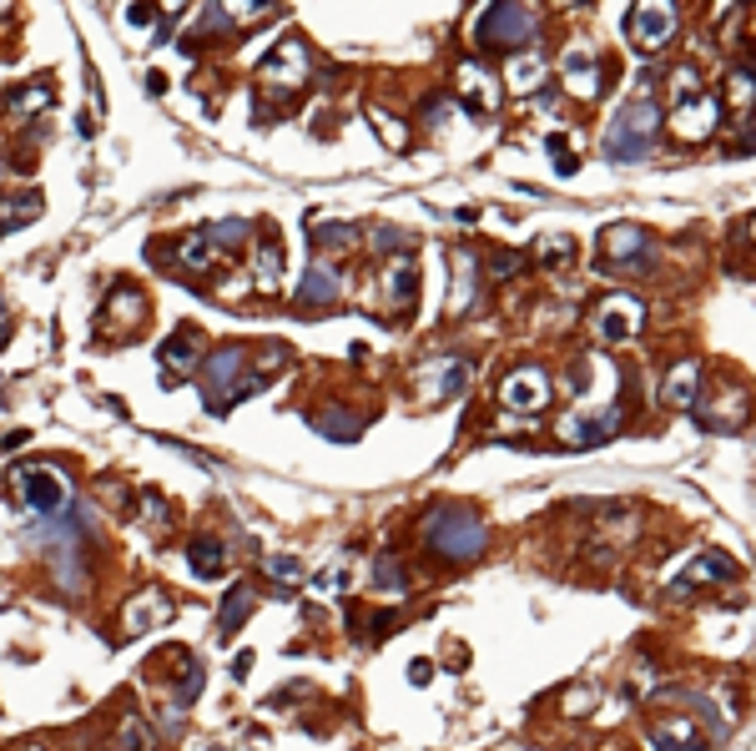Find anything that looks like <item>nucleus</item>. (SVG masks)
I'll use <instances>...</instances> for the list:
<instances>
[{"instance_id": "1", "label": "nucleus", "mask_w": 756, "mask_h": 751, "mask_svg": "<svg viewBox=\"0 0 756 751\" xmlns=\"http://www.w3.org/2000/svg\"><path fill=\"white\" fill-rule=\"evenodd\" d=\"M655 121H661V106H655L651 92H636L621 111H615L611 132H605V157L611 162H626V167H636V162L651 157V142H655Z\"/></svg>"}, {"instance_id": "2", "label": "nucleus", "mask_w": 756, "mask_h": 751, "mask_svg": "<svg viewBox=\"0 0 756 751\" xmlns=\"http://www.w3.org/2000/svg\"><path fill=\"white\" fill-rule=\"evenodd\" d=\"M671 132L681 136V142H706V136L721 127V102L701 86V76L696 71L681 67L676 76H671Z\"/></svg>"}, {"instance_id": "3", "label": "nucleus", "mask_w": 756, "mask_h": 751, "mask_svg": "<svg viewBox=\"0 0 756 751\" xmlns=\"http://www.w3.org/2000/svg\"><path fill=\"white\" fill-rule=\"evenodd\" d=\"M258 383L262 379L252 373L248 348H237V343H227V348H217L212 358H202V394H208V409H227L237 398H248Z\"/></svg>"}, {"instance_id": "4", "label": "nucleus", "mask_w": 756, "mask_h": 751, "mask_svg": "<svg viewBox=\"0 0 756 751\" xmlns=\"http://www.w3.org/2000/svg\"><path fill=\"white\" fill-rule=\"evenodd\" d=\"M424 535H429V545L444 555V560H474V555H484V545H489L484 520L474 510H464V504H444V510H434L429 525H424Z\"/></svg>"}, {"instance_id": "5", "label": "nucleus", "mask_w": 756, "mask_h": 751, "mask_svg": "<svg viewBox=\"0 0 756 751\" xmlns=\"http://www.w3.org/2000/svg\"><path fill=\"white\" fill-rule=\"evenodd\" d=\"M5 485H11L15 504L31 510L36 520H56V514L71 510V485H66V475L51 469V464H21Z\"/></svg>"}, {"instance_id": "6", "label": "nucleus", "mask_w": 756, "mask_h": 751, "mask_svg": "<svg viewBox=\"0 0 756 751\" xmlns=\"http://www.w3.org/2000/svg\"><path fill=\"white\" fill-rule=\"evenodd\" d=\"M540 36V21L535 11H524V5H495V11L480 15V46H509V51H520L530 40Z\"/></svg>"}, {"instance_id": "7", "label": "nucleus", "mask_w": 756, "mask_h": 751, "mask_svg": "<svg viewBox=\"0 0 756 751\" xmlns=\"http://www.w3.org/2000/svg\"><path fill=\"white\" fill-rule=\"evenodd\" d=\"M626 36L636 51H665V46L676 40V5H665V0H640L626 21Z\"/></svg>"}, {"instance_id": "8", "label": "nucleus", "mask_w": 756, "mask_h": 751, "mask_svg": "<svg viewBox=\"0 0 756 751\" xmlns=\"http://www.w3.org/2000/svg\"><path fill=\"white\" fill-rule=\"evenodd\" d=\"M308 46L303 40H277L273 51L262 56V67H258V81L268 86V92H298L303 81H308Z\"/></svg>"}, {"instance_id": "9", "label": "nucleus", "mask_w": 756, "mask_h": 751, "mask_svg": "<svg viewBox=\"0 0 756 751\" xmlns=\"http://www.w3.org/2000/svg\"><path fill=\"white\" fill-rule=\"evenodd\" d=\"M646 329V303L630 298V293H615L595 308V338L600 343H630L636 333Z\"/></svg>"}, {"instance_id": "10", "label": "nucleus", "mask_w": 756, "mask_h": 751, "mask_svg": "<svg viewBox=\"0 0 756 751\" xmlns=\"http://www.w3.org/2000/svg\"><path fill=\"white\" fill-rule=\"evenodd\" d=\"M378 283H383V288L368 293V303H378L383 313H404V308L418 298V267H414V258H393V263L383 267V277H378Z\"/></svg>"}, {"instance_id": "11", "label": "nucleus", "mask_w": 756, "mask_h": 751, "mask_svg": "<svg viewBox=\"0 0 756 751\" xmlns=\"http://www.w3.org/2000/svg\"><path fill=\"white\" fill-rule=\"evenodd\" d=\"M560 76H565V86H570V96H580V102H595L600 96V61H595V51H590L586 40H570L560 51Z\"/></svg>"}, {"instance_id": "12", "label": "nucleus", "mask_w": 756, "mask_h": 751, "mask_svg": "<svg viewBox=\"0 0 756 751\" xmlns=\"http://www.w3.org/2000/svg\"><path fill=\"white\" fill-rule=\"evenodd\" d=\"M499 404L509 414H540L550 404V379L540 369H515L499 383Z\"/></svg>"}, {"instance_id": "13", "label": "nucleus", "mask_w": 756, "mask_h": 751, "mask_svg": "<svg viewBox=\"0 0 756 751\" xmlns=\"http://www.w3.org/2000/svg\"><path fill=\"white\" fill-rule=\"evenodd\" d=\"M600 242H605V258H611L615 267H651V233L636 223H615L600 233Z\"/></svg>"}, {"instance_id": "14", "label": "nucleus", "mask_w": 756, "mask_h": 751, "mask_svg": "<svg viewBox=\"0 0 756 751\" xmlns=\"http://www.w3.org/2000/svg\"><path fill=\"white\" fill-rule=\"evenodd\" d=\"M646 741H651V751H711L706 731L692 716H661L646 726Z\"/></svg>"}, {"instance_id": "15", "label": "nucleus", "mask_w": 756, "mask_h": 751, "mask_svg": "<svg viewBox=\"0 0 756 751\" xmlns=\"http://www.w3.org/2000/svg\"><path fill=\"white\" fill-rule=\"evenodd\" d=\"M202 338H197L192 329H182V333H172L167 343H162V354H157V363H162V383L167 389H177V383H187V373L202 363Z\"/></svg>"}, {"instance_id": "16", "label": "nucleus", "mask_w": 756, "mask_h": 751, "mask_svg": "<svg viewBox=\"0 0 756 751\" xmlns=\"http://www.w3.org/2000/svg\"><path fill=\"white\" fill-rule=\"evenodd\" d=\"M470 383V369L459 358H434L429 369L418 373V389H424V404H449Z\"/></svg>"}, {"instance_id": "17", "label": "nucleus", "mask_w": 756, "mask_h": 751, "mask_svg": "<svg viewBox=\"0 0 756 751\" xmlns=\"http://www.w3.org/2000/svg\"><path fill=\"white\" fill-rule=\"evenodd\" d=\"M736 575V565H731V555H721V550H706V555H692L686 565L676 570V591H696V585H721V581H731Z\"/></svg>"}, {"instance_id": "18", "label": "nucleus", "mask_w": 756, "mask_h": 751, "mask_svg": "<svg viewBox=\"0 0 756 751\" xmlns=\"http://www.w3.org/2000/svg\"><path fill=\"white\" fill-rule=\"evenodd\" d=\"M454 86H459V96H464V106H470V111H480V117H489V111H495L499 106V86H495V76H489V71L480 67V61H464V67L454 71Z\"/></svg>"}, {"instance_id": "19", "label": "nucleus", "mask_w": 756, "mask_h": 751, "mask_svg": "<svg viewBox=\"0 0 756 751\" xmlns=\"http://www.w3.org/2000/svg\"><path fill=\"white\" fill-rule=\"evenodd\" d=\"M162 620H172V595H167V591H142V595H137V600L127 606V631H131V635L157 631Z\"/></svg>"}, {"instance_id": "20", "label": "nucleus", "mask_w": 756, "mask_h": 751, "mask_svg": "<svg viewBox=\"0 0 756 751\" xmlns=\"http://www.w3.org/2000/svg\"><path fill=\"white\" fill-rule=\"evenodd\" d=\"M696 394H701V363H696V358H686V363H676V369L665 373L661 398L671 404V409H692Z\"/></svg>"}, {"instance_id": "21", "label": "nucleus", "mask_w": 756, "mask_h": 751, "mask_svg": "<svg viewBox=\"0 0 756 751\" xmlns=\"http://www.w3.org/2000/svg\"><path fill=\"white\" fill-rule=\"evenodd\" d=\"M339 298V273L328 263H308V273H303V283H298V303H333Z\"/></svg>"}, {"instance_id": "22", "label": "nucleus", "mask_w": 756, "mask_h": 751, "mask_svg": "<svg viewBox=\"0 0 756 751\" xmlns=\"http://www.w3.org/2000/svg\"><path fill=\"white\" fill-rule=\"evenodd\" d=\"M505 81H509V92H535L540 81H545V61H540L535 51H520L515 56V61H509L505 67Z\"/></svg>"}, {"instance_id": "23", "label": "nucleus", "mask_w": 756, "mask_h": 751, "mask_svg": "<svg viewBox=\"0 0 756 751\" xmlns=\"http://www.w3.org/2000/svg\"><path fill=\"white\" fill-rule=\"evenodd\" d=\"M187 560H192V575H222V560H227V550H222V540H212V535H197L192 545H187Z\"/></svg>"}, {"instance_id": "24", "label": "nucleus", "mask_w": 756, "mask_h": 751, "mask_svg": "<svg viewBox=\"0 0 756 751\" xmlns=\"http://www.w3.org/2000/svg\"><path fill=\"white\" fill-rule=\"evenodd\" d=\"M252 616V585H233L227 591V600H222V620H217V631L222 635H237V625Z\"/></svg>"}, {"instance_id": "25", "label": "nucleus", "mask_w": 756, "mask_h": 751, "mask_svg": "<svg viewBox=\"0 0 756 751\" xmlns=\"http://www.w3.org/2000/svg\"><path fill=\"white\" fill-rule=\"evenodd\" d=\"M252 283H258V293H277V288H283V248H277V242H262Z\"/></svg>"}, {"instance_id": "26", "label": "nucleus", "mask_w": 756, "mask_h": 751, "mask_svg": "<svg viewBox=\"0 0 756 751\" xmlns=\"http://www.w3.org/2000/svg\"><path fill=\"white\" fill-rule=\"evenodd\" d=\"M137 318V313H142V298H137V293H131V288H117V293H111V303H106V313H102V333H106V338H117V318Z\"/></svg>"}, {"instance_id": "27", "label": "nucleus", "mask_w": 756, "mask_h": 751, "mask_svg": "<svg viewBox=\"0 0 756 751\" xmlns=\"http://www.w3.org/2000/svg\"><path fill=\"white\" fill-rule=\"evenodd\" d=\"M353 242H358V227H349V223H323V227H314V248L349 252Z\"/></svg>"}, {"instance_id": "28", "label": "nucleus", "mask_w": 756, "mask_h": 751, "mask_svg": "<svg viewBox=\"0 0 756 751\" xmlns=\"http://www.w3.org/2000/svg\"><path fill=\"white\" fill-rule=\"evenodd\" d=\"M368 121H374V132L383 136V142H389L393 152H404V146H409V132H404V121L393 117V111H383V106H374V111H368Z\"/></svg>"}, {"instance_id": "29", "label": "nucleus", "mask_w": 756, "mask_h": 751, "mask_svg": "<svg viewBox=\"0 0 756 751\" xmlns=\"http://www.w3.org/2000/svg\"><path fill=\"white\" fill-rule=\"evenodd\" d=\"M51 81H40V86H26V92L11 96V111L15 117H31V111H40V106H51Z\"/></svg>"}, {"instance_id": "30", "label": "nucleus", "mask_w": 756, "mask_h": 751, "mask_svg": "<svg viewBox=\"0 0 756 751\" xmlns=\"http://www.w3.org/2000/svg\"><path fill=\"white\" fill-rule=\"evenodd\" d=\"M177 263H182V267H192V273H202V267L212 263V242L202 238V233H192V238H187L182 248H177Z\"/></svg>"}, {"instance_id": "31", "label": "nucleus", "mask_w": 756, "mask_h": 751, "mask_svg": "<svg viewBox=\"0 0 756 751\" xmlns=\"http://www.w3.org/2000/svg\"><path fill=\"white\" fill-rule=\"evenodd\" d=\"M318 429H323L328 439H339V444H349V439H358V419L353 414H318Z\"/></svg>"}, {"instance_id": "32", "label": "nucleus", "mask_w": 756, "mask_h": 751, "mask_svg": "<svg viewBox=\"0 0 756 751\" xmlns=\"http://www.w3.org/2000/svg\"><path fill=\"white\" fill-rule=\"evenodd\" d=\"M252 227L243 223V217H233V223H217V227H202V238L208 242H217V248H237V242L248 238Z\"/></svg>"}, {"instance_id": "33", "label": "nucleus", "mask_w": 756, "mask_h": 751, "mask_svg": "<svg viewBox=\"0 0 756 751\" xmlns=\"http://www.w3.org/2000/svg\"><path fill=\"white\" fill-rule=\"evenodd\" d=\"M262 575L277 585H303V565L298 560H287V555H273V560H262Z\"/></svg>"}, {"instance_id": "34", "label": "nucleus", "mask_w": 756, "mask_h": 751, "mask_svg": "<svg viewBox=\"0 0 756 751\" xmlns=\"http://www.w3.org/2000/svg\"><path fill=\"white\" fill-rule=\"evenodd\" d=\"M545 146H550V157H555V171H560V177H570V171L580 167V162H575V152H570V136H565V132H555Z\"/></svg>"}, {"instance_id": "35", "label": "nucleus", "mask_w": 756, "mask_h": 751, "mask_svg": "<svg viewBox=\"0 0 756 751\" xmlns=\"http://www.w3.org/2000/svg\"><path fill=\"white\" fill-rule=\"evenodd\" d=\"M540 263H550V267L575 263V242L570 238H545V248H540Z\"/></svg>"}, {"instance_id": "36", "label": "nucleus", "mask_w": 756, "mask_h": 751, "mask_svg": "<svg viewBox=\"0 0 756 751\" xmlns=\"http://www.w3.org/2000/svg\"><path fill=\"white\" fill-rule=\"evenodd\" d=\"M197 691H202V666H197V660H187V676H182V686H177V701H182V706H192Z\"/></svg>"}, {"instance_id": "37", "label": "nucleus", "mask_w": 756, "mask_h": 751, "mask_svg": "<svg viewBox=\"0 0 756 751\" xmlns=\"http://www.w3.org/2000/svg\"><path fill=\"white\" fill-rule=\"evenodd\" d=\"M121 747H127V751H152V737H146V726L137 722V716L121 726Z\"/></svg>"}, {"instance_id": "38", "label": "nucleus", "mask_w": 756, "mask_h": 751, "mask_svg": "<svg viewBox=\"0 0 756 751\" xmlns=\"http://www.w3.org/2000/svg\"><path fill=\"white\" fill-rule=\"evenodd\" d=\"M731 102H742V106H752V67H736L731 71Z\"/></svg>"}, {"instance_id": "39", "label": "nucleus", "mask_w": 756, "mask_h": 751, "mask_svg": "<svg viewBox=\"0 0 756 751\" xmlns=\"http://www.w3.org/2000/svg\"><path fill=\"white\" fill-rule=\"evenodd\" d=\"M374 581H378V585H383V591H399V585H404V570L393 565V560H383V565H378V570H374Z\"/></svg>"}, {"instance_id": "40", "label": "nucleus", "mask_w": 756, "mask_h": 751, "mask_svg": "<svg viewBox=\"0 0 756 751\" xmlns=\"http://www.w3.org/2000/svg\"><path fill=\"white\" fill-rule=\"evenodd\" d=\"M524 267V258H515V252H505V258H495V277H515Z\"/></svg>"}, {"instance_id": "41", "label": "nucleus", "mask_w": 756, "mask_h": 751, "mask_svg": "<svg viewBox=\"0 0 756 751\" xmlns=\"http://www.w3.org/2000/svg\"><path fill=\"white\" fill-rule=\"evenodd\" d=\"M152 21H157V15L146 11V5H131V11H127V26H137V31H146Z\"/></svg>"}, {"instance_id": "42", "label": "nucleus", "mask_w": 756, "mask_h": 751, "mask_svg": "<svg viewBox=\"0 0 756 751\" xmlns=\"http://www.w3.org/2000/svg\"><path fill=\"white\" fill-rule=\"evenodd\" d=\"M429 676H434L429 660H414V666H409V681H414V686H429Z\"/></svg>"}, {"instance_id": "43", "label": "nucleus", "mask_w": 756, "mask_h": 751, "mask_svg": "<svg viewBox=\"0 0 756 751\" xmlns=\"http://www.w3.org/2000/svg\"><path fill=\"white\" fill-rule=\"evenodd\" d=\"M444 117H449V102H444V96H434V102H429V121H434V127H439Z\"/></svg>"}, {"instance_id": "44", "label": "nucleus", "mask_w": 756, "mask_h": 751, "mask_svg": "<svg viewBox=\"0 0 756 751\" xmlns=\"http://www.w3.org/2000/svg\"><path fill=\"white\" fill-rule=\"evenodd\" d=\"M31 751H36V747H31Z\"/></svg>"}]
</instances>
